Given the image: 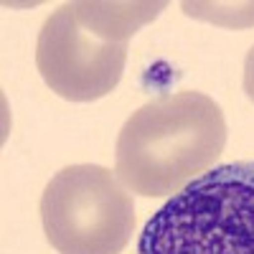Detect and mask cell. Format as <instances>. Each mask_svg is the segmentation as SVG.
<instances>
[{
    "label": "cell",
    "mask_w": 254,
    "mask_h": 254,
    "mask_svg": "<svg viewBox=\"0 0 254 254\" xmlns=\"http://www.w3.org/2000/svg\"><path fill=\"white\" fill-rule=\"evenodd\" d=\"M41 224L59 254H122L135 229V203L104 165H66L46 183Z\"/></svg>",
    "instance_id": "3"
},
{
    "label": "cell",
    "mask_w": 254,
    "mask_h": 254,
    "mask_svg": "<svg viewBox=\"0 0 254 254\" xmlns=\"http://www.w3.org/2000/svg\"><path fill=\"white\" fill-rule=\"evenodd\" d=\"M137 254H254V160L214 165L145 221Z\"/></svg>",
    "instance_id": "2"
},
{
    "label": "cell",
    "mask_w": 254,
    "mask_h": 254,
    "mask_svg": "<svg viewBox=\"0 0 254 254\" xmlns=\"http://www.w3.org/2000/svg\"><path fill=\"white\" fill-rule=\"evenodd\" d=\"M127 44L107 41L79 26L69 3L59 5L38 31L36 66L46 87L69 102H97L117 89Z\"/></svg>",
    "instance_id": "4"
},
{
    "label": "cell",
    "mask_w": 254,
    "mask_h": 254,
    "mask_svg": "<svg viewBox=\"0 0 254 254\" xmlns=\"http://www.w3.org/2000/svg\"><path fill=\"white\" fill-rule=\"evenodd\" d=\"M165 8L168 3H92V0L69 3V10L79 26L107 41H120V44H127Z\"/></svg>",
    "instance_id": "5"
},
{
    "label": "cell",
    "mask_w": 254,
    "mask_h": 254,
    "mask_svg": "<svg viewBox=\"0 0 254 254\" xmlns=\"http://www.w3.org/2000/svg\"><path fill=\"white\" fill-rule=\"evenodd\" d=\"M226 135L221 107L203 92L160 94L125 120L115 145V173L142 198L176 196L214 168Z\"/></svg>",
    "instance_id": "1"
},
{
    "label": "cell",
    "mask_w": 254,
    "mask_h": 254,
    "mask_svg": "<svg viewBox=\"0 0 254 254\" xmlns=\"http://www.w3.org/2000/svg\"><path fill=\"white\" fill-rule=\"evenodd\" d=\"M244 92L247 97L254 102V46L247 51V59H244Z\"/></svg>",
    "instance_id": "6"
}]
</instances>
